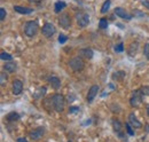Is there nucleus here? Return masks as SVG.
Returning a JSON list of instances; mask_svg holds the SVG:
<instances>
[{
  "label": "nucleus",
  "instance_id": "obj_1",
  "mask_svg": "<svg viewBox=\"0 0 149 142\" xmlns=\"http://www.w3.org/2000/svg\"><path fill=\"white\" fill-rule=\"evenodd\" d=\"M52 103L53 108L57 112H62L64 110V104H65V99L61 94H54L52 96Z\"/></svg>",
  "mask_w": 149,
  "mask_h": 142
},
{
  "label": "nucleus",
  "instance_id": "obj_2",
  "mask_svg": "<svg viewBox=\"0 0 149 142\" xmlns=\"http://www.w3.org/2000/svg\"><path fill=\"white\" fill-rule=\"evenodd\" d=\"M38 28H39V26H38L37 22H35V21H29V22H26L25 25H24V33L28 36V37L32 38L33 36L37 35Z\"/></svg>",
  "mask_w": 149,
  "mask_h": 142
},
{
  "label": "nucleus",
  "instance_id": "obj_3",
  "mask_svg": "<svg viewBox=\"0 0 149 142\" xmlns=\"http://www.w3.org/2000/svg\"><path fill=\"white\" fill-rule=\"evenodd\" d=\"M84 61L81 60L80 56H77V57H74L70 62H69V65L70 68L72 69L74 71H80L84 69Z\"/></svg>",
  "mask_w": 149,
  "mask_h": 142
},
{
  "label": "nucleus",
  "instance_id": "obj_4",
  "mask_svg": "<svg viewBox=\"0 0 149 142\" xmlns=\"http://www.w3.org/2000/svg\"><path fill=\"white\" fill-rule=\"evenodd\" d=\"M55 31H56L55 26L52 23H45L44 26H42V29H41L42 35L45 36L46 38H51L52 36L55 33Z\"/></svg>",
  "mask_w": 149,
  "mask_h": 142
},
{
  "label": "nucleus",
  "instance_id": "obj_5",
  "mask_svg": "<svg viewBox=\"0 0 149 142\" xmlns=\"http://www.w3.org/2000/svg\"><path fill=\"white\" fill-rule=\"evenodd\" d=\"M141 102H142V93H141L140 90H135V92L133 93V96L131 97V100H130L131 106L136 108V106H139L141 104Z\"/></svg>",
  "mask_w": 149,
  "mask_h": 142
},
{
  "label": "nucleus",
  "instance_id": "obj_6",
  "mask_svg": "<svg viewBox=\"0 0 149 142\" xmlns=\"http://www.w3.org/2000/svg\"><path fill=\"white\" fill-rule=\"evenodd\" d=\"M77 23H78V25L80 28L87 26L88 23H90V16H88V14H86V13H79L77 15Z\"/></svg>",
  "mask_w": 149,
  "mask_h": 142
},
{
  "label": "nucleus",
  "instance_id": "obj_7",
  "mask_svg": "<svg viewBox=\"0 0 149 142\" xmlns=\"http://www.w3.org/2000/svg\"><path fill=\"white\" fill-rule=\"evenodd\" d=\"M58 23L63 28V29H69L70 25H71V18H70V15L67 14V13H63L61 15V17L58 19Z\"/></svg>",
  "mask_w": 149,
  "mask_h": 142
},
{
  "label": "nucleus",
  "instance_id": "obj_8",
  "mask_svg": "<svg viewBox=\"0 0 149 142\" xmlns=\"http://www.w3.org/2000/svg\"><path fill=\"white\" fill-rule=\"evenodd\" d=\"M44 133H45V128L44 127H38L36 129H33L32 132H30V138L32 139V140H39L40 138H42V135H44Z\"/></svg>",
  "mask_w": 149,
  "mask_h": 142
},
{
  "label": "nucleus",
  "instance_id": "obj_9",
  "mask_svg": "<svg viewBox=\"0 0 149 142\" xmlns=\"http://www.w3.org/2000/svg\"><path fill=\"white\" fill-rule=\"evenodd\" d=\"M115 14H116L117 16H119L120 18L126 19V21H131V19L133 18V17H132V15L127 14V13L125 12V9H123V8H120V7L115 8Z\"/></svg>",
  "mask_w": 149,
  "mask_h": 142
},
{
  "label": "nucleus",
  "instance_id": "obj_10",
  "mask_svg": "<svg viewBox=\"0 0 149 142\" xmlns=\"http://www.w3.org/2000/svg\"><path fill=\"white\" fill-rule=\"evenodd\" d=\"M23 90V83L19 80V79H15L13 81V94L14 95H19Z\"/></svg>",
  "mask_w": 149,
  "mask_h": 142
},
{
  "label": "nucleus",
  "instance_id": "obj_11",
  "mask_svg": "<svg viewBox=\"0 0 149 142\" xmlns=\"http://www.w3.org/2000/svg\"><path fill=\"white\" fill-rule=\"evenodd\" d=\"M97 92H99V86H97V85H93V86L90 88V90H88V94H87V97H86L88 103L93 102L94 97L96 96Z\"/></svg>",
  "mask_w": 149,
  "mask_h": 142
},
{
  "label": "nucleus",
  "instance_id": "obj_12",
  "mask_svg": "<svg viewBox=\"0 0 149 142\" xmlns=\"http://www.w3.org/2000/svg\"><path fill=\"white\" fill-rule=\"evenodd\" d=\"M129 123L133 126V128H141L142 127V124L136 119V117H135V115L133 112H131L129 115Z\"/></svg>",
  "mask_w": 149,
  "mask_h": 142
},
{
  "label": "nucleus",
  "instance_id": "obj_13",
  "mask_svg": "<svg viewBox=\"0 0 149 142\" xmlns=\"http://www.w3.org/2000/svg\"><path fill=\"white\" fill-rule=\"evenodd\" d=\"M79 55H80L81 57H85V58H87V60H91V58L93 57L94 53L91 48H83V49L79 51Z\"/></svg>",
  "mask_w": 149,
  "mask_h": 142
},
{
  "label": "nucleus",
  "instance_id": "obj_14",
  "mask_svg": "<svg viewBox=\"0 0 149 142\" xmlns=\"http://www.w3.org/2000/svg\"><path fill=\"white\" fill-rule=\"evenodd\" d=\"M48 83L52 85V87L54 89H58L61 87V80L55 77V76H52V77H49L48 78Z\"/></svg>",
  "mask_w": 149,
  "mask_h": 142
},
{
  "label": "nucleus",
  "instance_id": "obj_15",
  "mask_svg": "<svg viewBox=\"0 0 149 142\" xmlns=\"http://www.w3.org/2000/svg\"><path fill=\"white\" fill-rule=\"evenodd\" d=\"M3 69L7 71V72H9V73H13V72H15V71H16L17 65H16V63H15V62L9 61L8 63H6V64L3 65Z\"/></svg>",
  "mask_w": 149,
  "mask_h": 142
},
{
  "label": "nucleus",
  "instance_id": "obj_16",
  "mask_svg": "<svg viewBox=\"0 0 149 142\" xmlns=\"http://www.w3.org/2000/svg\"><path fill=\"white\" fill-rule=\"evenodd\" d=\"M14 9L15 12H17L19 14H31L33 13V9L32 8H28V7H21V6H14Z\"/></svg>",
  "mask_w": 149,
  "mask_h": 142
},
{
  "label": "nucleus",
  "instance_id": "obj_17",
  "mask_svg": "<svg viewBox=\"0 0 149 142\" xmlns=\"http://www.w3.org/2000/svg\"><path fill=\"white\" fill-rule=\"evenodd\" d=\"M6 119H7L8 122H16V120L19 119V115L17 112H15V111L9 112V113L6 116Z\"/></svg>",
  "mask_w": 149,
  "mask_h": 142
},
{
  "label": "nucleus",
  "instance_id": "obj_18",
  "mask_svg": "<svg viewBox=\"0 0 149 142\" xmlns=\"http://www.w3.org/2000/svg\"><path fill=\"white\" fill-rule=\"evenodd\" d=\"M65 7H67V3L64 1H57V2H55L54 10H55V13H61V10L64 9Z\"/></svg>",
  "mask_w": 149,
  "mask_h": 142
},
{
  "label": "nucleus",
  "instance_id": "obj_19",
  "mask_svg": "<svg viewBox=\"0 0 149 142\" xmlns=\"http://www.w3.org/2000/svg\"><path fill=\"white\" fill-rule=\"evenodd\" d=\"M112 128H113V131L116 133H120V131H122V123L119 120H117V119H113L112 120Z\"/></svg>",
  "mask_w": 149,
  "mask_h": 142
},
{
  "label": "nucleus",
  "instance_id": "obj_20",
  "mask_svg": "<svg viewBox=\"0 0 149 142\" xmlns=\"http://www.w3.org/2000/svg\"><path fill=\"white\" fill-rule=\"evenodd\" d=\"M126 73L125 71H117L115 72V74H112V79H116V80H123L125 78Z\"/></svg>",
  "mask_w": 149,
  "mask_h": 142
},
{
  "label": "nucleus",
  "instance_id": "obj_21",
  "mask_svg": "<svg viewBox=\"0 0 149 142\" xmlns=\"http://www.w3.org/2000/svg\"><path fill=\"white\" fill-rule=\"evenodd\" d=\"M110 5H111V1H110V0L104 1V2H103V5H102V7H101V13H102V14H106V13L109 10Z\"/></svg>",
  "mask_w": 149,
  "mask_h": 142
},
{
  "label": "nucleus",
  "instance_id": "obj_22",
  "mask_svg": "<svg viewBox=\"0 0 149 142\" xmlns=\"http://www.w3.org/2000/svg\"><path fill=\"white\" fill-rule=\"evenodd\" d=\"M46 90H47L46 87H41V88H39L37 90V93L35 94V97H36V99H39V97L44 96V95H45V93H46Z\"/></svg>",
  "mask_w": 149,
  "mask_h": 142
},
{
  "label": "nucleus",
  "instance_id": "obj_23",
  "mask_svg": "<svg viewBox=\"0 0 149 142\" xmlns=\"http://www.w3.org/2000/svg\"><path fill=\"white\" fill-rule=\"evenodd\" d=\"M0 58L3 60V61H12L13 60V56L10 54L6 53V52H2L1 55H0Z\"/></svg>",
  "mask_w": 149,
  "mask_h": 142
},
{
  "label": "nucleus",
  "instance_id": "obj_24",
  "mask_svg": "<svg viewBox=\"0 0 149 142\" xmlns=\"http://www.w3.org/2000/svg\"><path fill=\"white\" fill-rule=\"evenodd\" d=\"M99 26H100V29H107L108 28V21H107V18H101L100 22H99Z\"/></svg>",
  "mask_w": 149,
  "mask_h": 142
},
{
  "label": "nucleus",
  "instance_id": "obj_25",
  "mask_svg": "<svg viewBox=\"0 0 149 142\" xmlns=\"http://www.w3.org/2000/svg\"><path fill=\"white\" fill-rule=\"evenodd\" d=\"M125 128H126V131H127V133L130 134L131 136H133L134 135V131H133V126L130 124V123H126L125 124Z\"/></svg>",
  "mask_w": 149,
  "mask_h": 142
},
{
  "label": "nucleus",
  "instance_id": "obj_26",
  "mask_svg": "<svg viewBox=\"0 0 149 142\" xmlns=\"http://www.w3.org/2000/svg\"><path fill=\"white\" fill-rule=\"evenodd\" d=\"M6 81H7V76H6V73H0V85H1V86H5Z\"/></svg>",
  "mask_w": 149,
  "mask_h": 142
},
{
  "label": "nucleus",
  "instance_id": "obj_27",
  "mask_svg": "<svg viewBox=\"0 0 149 142\" xmlns=\"http://www.w3.org/2000/svg\"><path fill=\"white\" fill-rule=\"evenodd\" d=\"M123 51H124V45H123L122 42L115 46V52H117V53H122Z\"/></svg>",
  "mask_w": 149,
  "mask_h": 142
},
{
  "label": "nucleus",
  "instance_id": "obj_28",
  "mask_svg": "<svg viewBox=\"0 0 149 142\" xmlns=\"http://www.w3.org/2000/svg\"><path fill=\"white\" fill-rule=\"evenodd\" d=\"M139 90L142 93V95H149V86H142Z\"/></svg>",
  "mask_w": 149,
  "mask_h": 142
},
{
  "label": "nucleus",
  "instance_id": "obj_29",
  "mask_svg": "<svg viewBox=\"0 0 149 142\" xmlns=\"http://www.w3.org/2000/svg\"><path fill=\"white\" fill-rule=\"evenodd\" d=\"M79 106H70L69 108V113H77V112H79Z\"/></svg>",
  "mask_w": 149,
  "mask_h": 142
},
{
  "label": "nucleus",
  "instance_id": "obj_30",
  "mask_svg": "<svg viewBox=\"0 0 149 142\" xmlns=\"http://www.w3.org/2000/svg\"><path fill=\"white\" fill-rule=\"evenodd\" d=\"M143 54H145V56L149 60V42L146 44L145 47H143Z\"/></svg>",
  "mask_w": 149,
  "mask_h": 142
},
{
  "label": "nucleus",
  "instance_id": "obj_31",
  "mask_svg": "<svg viewBox=\"0 0 149 142\" xmlns=\"http://www.w3.org/2000/svg\"><path fill=\"white\" fill-rule=\"evenodd\" d=\"M68 40V38H67V36L64 35H60V37H58V42L60 44H64L65 41Z\"/></svg>",
  "mask_w": 149,
  "mask_h": 142
},
{
  "label": "nucleus",
  "instance_id": "obj_32",
  "mask_svg": "<svg viewBox=\"0 0 149 142\" xmlns=\"http://www.w3.org/2000/svg\"><path fill=\"white\" fill-rule=\"evenodd\" d=\"M5 18H6V10L5 8H0V19L3 21Z\"/></svg>",
  "mask_w": 149,
  "mask_h": 142
},
{
  "label": "nucleus",
  "instance_id": "obj_33",
  "mask_svg": "<svg viewBox=\"0 0 149 142\" xmlns=\"http://www.w3.org/2000/svg\"><path fill=\"white\" fill-rule=\"evenodd\" d=\"M141 3H142L147 9H149V0H142V1H141Z\"/></svg>",
  "mask_w": 149,
  "mask_h": 142
},
{
  "label": "nucleus",
  "instance_id": "obj_34",
  "mask_svg": "<svg viewBox=\"0 0 149 142\" xmlns=\"http://www.w3.org/2000/svg\"><path fill=\"white\" fill-rule=\"evenodd\" d=\"M134 14H135V15H138V16H142V17H143V16H146L143 13H140V12H138V10H135V12H134Z\"/></svg>",
  "mask_w": 149,
  "mask_h": 142
},
{
  "label": "nucleus",
  "instance_id": "obj_35",
  "mask_svg": "<svg viewBox=\"0 0 149 142\" xmlns=\"http://www.w3.org/2000/svg\"><path fill=\"white\" fill-rule=\"evenodd\" d=\"M17 142H28V140L25 138H19L17 139Z\"/></svg>",
  "mask_w": 149,
  "mask_h": 142
},
{
  "label": "nucleus",
  "instance_id": "obj_36",
  "mask_svg": "<svg viewBox=\"0 0 149 142\" xmlns=\"http://www.w3.org/2000/svg\"><path fill=\"white\" fill-rule=\"evenodd\" d=\"M146 132L149 133V124H146Z\"/></svg>",
  "mask_w": 149,
  "mask_h": 142
},
{
  "label": "nucleus",
  "instance_id": "obj_37",
  "mask_svg": "<svg viewBox=\"0 0 149 142\" xmlns=\"http://www.w3.org/2000/svg\"><path fill=\"white\" fill-rule=\"evenodd\" d=\"M29 1H31V2H39V1H41V0H29Z\"/></svg>",
  "mask_w": 149,
  "mask_h": 142
},
{
  "label": "nucleus",
  "instance_id": "obj_38",
  "mask_svg": "<svg viewBox=\"0 0 149 142\" xmlns=\"http://www.w3.org/2000/svg\"><path fill=\"white\" fill-rule=\"evenodd\" d=\"M147 115H148V116H149V106H147Z\"/></svg>",
  "mask_w": 149,
  "mask_h": 142
},
{
  "label": "nucleus",
  "instance_id": "obj_39",
  "mask_svg": "<svg viewBox=\"0 0 149 142\" xmlns=\"http://www.w3.org/2000/svg\"><path fill=\"white\" fill-rule=\"evenodd\" d=\"M68 142H72V141H70V140H69V141H68Z\"/></svg>",
  "mask_w": 149,
  "mask_h": 142
}]
</instances>
